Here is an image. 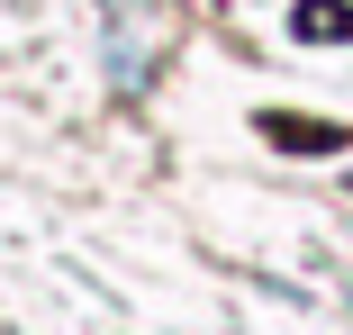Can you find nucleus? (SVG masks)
Listing matches in <instances>:
<instances>
[{
    "mask_svg": "<svg viewBox=\"0 0 353 335\" xmlns=\"http://www.w3.org/2000/svg\"><path fill=\"white\" fill-rule=\"evenodd\" d=\"M290 28H299V37H317V45H344V37H353V10H344V0H299Z\"/></svg>",
    "mask_w": 353,
    "mask_h": 335,
    "instance_id": "f257e3e1",
    "label": "nucleus"
}]
</instances>
